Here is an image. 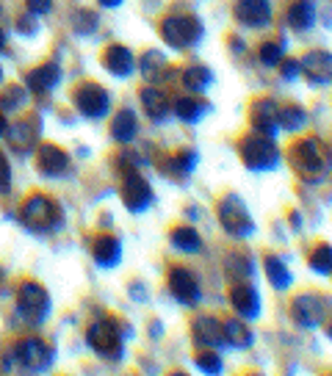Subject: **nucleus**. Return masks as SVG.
<instances>
[{"instance_id":"obj_38","label":"nucleus","mask_w":332,"mask_h":376,"mask_svg":"<svg viewBox=\"0 0 332 376\" xmlns=\"http://www.w3.org/2000/svg\"><path fill=\"white\" fill-rule=\"evenodd\" d=\"M72 22H75V31H78L80 36H89V33H94V28H97V14L80 8V11H75Z\"/></svg>"},{"instance_id":"obj_21","label":"nucleus","mask_w":332,"mask_h":376,"mask_svg":"<svg viewBox=\"0 0 332 376\" xmlns=\"http://www.w3.org/2000/svg\"><path fill=\"white\" fill-rule=\"evenodd\" d=\"M169 243L177 249V252H183V255H200L202 252V235L197 232V227L194 224H180V227H175L172 232H169Z\"/></svg>"},{"instance_id":"obj_8","label":"nucleus","mask_w":332,"mask_h":376,"mask_svg":"<svg viewBox=\"0 0 332 376\" xmlns=\"http://www.w3.org/2000/svg\"><path fill=\"white\" fill-rule=\"evenodd\" d=\"M166 285H169V293L183 305V307H194L200 305L202 299V288H200V280L191 268L186 266H172L169 268V277H166Z\"/></svg>"},{"instance_id":"obj_48","label":"nucleus","mask_w":332,"mask_h":376,"mask_svg":"<svg viewBox=\"0 0 332 376\" xmlns=\"http://www.w3.org/2000/svg\"><path fill=\"white\" fill-rule=\"evenodd\" d=\"M0 80H3V69H0Z\"/></svg>"},{"instance_id":"obj_1","label":"nucleus","mask_w":332,"mask_h":376,"mask_svg":"<svg viewBox=\"0 0 332 376\" xmlns=\"http://www.w3.org/2000/svg\"><path fill=\"white\" fill-rule=\"evenodd\" d=\"M291 164L297 169V175H302L308 183H319V178L327 175V153L324 144L319 139H299L291 147Z\"/></svg>"},{"instance_id":"obj_34","label":"nucleus","mask_w":332,"mask_h":376,"mask_svg":"<svg viewBox=\"0 0 332 376\" xmlns=\"http://www.w3.org/2000/svg\"><path fill=\"white\" fill-rule=\"evenodd\" d=\"M194 166H197V153H194V150H180V153H175V155L166 161V169H169V175H175V178L191 175Z\"/></svg>"},{"instance_id":"obj_23","label":"nucleus","mask_w":332,"mask_h":376,"mask_svg":"<svg viewBox=\"0 0 332 376\" xmlns=\"http://www.w3.org/2000/svg\"><path fill=\"white\" fill-rule=\"evenodd\" d=\"M58 80H61V67H58V64H42L39 69L28 72V78H25V83H28L30 92H36V94H47Z\"/></svg>"},{"instance_id":"obj_35","label":"nucleus","mask_w":332,"mask_h":376,"mask_svg":"<svg viewBox=\"0 0 332 376\" xmlns=\"http://www.w3.org/2000/svg\"><path fill=\"white\" fill-rule=\"evenodd\" d=\"M313 274H322V277H332V246L330 243H319L311 257H308Z\"/></svg>"},{"instance_id":"obj_2","label":"nucleus","mask_w":332,"mask_h":376,"mask_svg":"<svg viewBox=\"0 0 332 376\" xmlns=\"http://www.w3.org/2000/svg\"><path fill=\"white\" fill-rule=\"evenodd\" d=\"M238 153H241L244 166L252 169V172H269V169H277V166H280L277 142L269 139V136H263V133L244 136L241 144H238Z\"/></svg>"},{"instance_id":"obj_14","label":"nucleus","mask_w":332,"mask_h":376,"mask_svg":"<svg viewBox=\"0 0 332 376\" xmlns=\"http://www.w3.org/2000/svg\"><path fill=\"white\" fill-rule=\"evenodd\" d=\"M230 305L247 321L261 318V293H258V288L250 280L247 282H233V288H230Z\"/></svg>"},{"instance_id":"obj_28","label":"nucleus","mask_w":332,"mask_h":376,"mask_svg":"<svg viewBox=\"0 0 332 376\" xmlns=\"http://www.w3.org/2000/svg\"><path fill=\"white\" fill-rule=\"evenodd\" d=\"M6 139L14 153H30L36 144V128H33V122H17V125L6 128Z\"/></svg>"},{"instance_id":"obj_31","label":"nucleus","mask_w":332,"mask_h":376,"mask_svg":"<svg viewBox=\"0 0 332 376\" xmlns=\"http://www.w3.org/2000/svg\"><path fill=\"white\" fill-rule=\"evenodd\" d=\"M211 80H213V75L202 64H191V67L183 69V86L189 89V94H205V89L211 86Z\"/></svg>"},{"instance_id":"obj_27","label":"nucleus","mask_w":332,"mask_h":376,"mask_svg":"<svg viewBox=\"0 0 332 376\" xmlns=\"http://www.w3.org/2000/svg\"><path fill=\"white\" fill-rule=\"evenodd\" d=\"M175 114L180 122H200L205 114H211V105L200 94H186L175 103Z\"/></svg>"},{"instance_id":"obj_36","label":"nucleus","mask_w":332,"mask_h":376,"mask_svg":"<svg viewBox=\"0 0 332 376\" xmlns=\"http://www.w3.org/2000/svg\"><path fill=\"white\" fill-rule=\"evenodd\" d=\"M25 103H28V92H25L22 86H8V89L0 94V111H6V114L19 111Z\"/></svg>"},{"instance_id":"obj_32","label":"nucleus","mask_w":332,"mask_h":376,"mask_svg":"<svg viewBox=\"0 0 332 376\" xmlns=\"http://www.w3.org/2000/svg\"><path fill=\"white\" fill-rule=\"evenodd\" d=\"M277 125H280V130H286V133H299V130H305V125H308V114H305V108H299V105H286V108H280V114H277Z\"/></svg>"},{"instance_id":"obj_4","label":"nucleus","mask_w":332,"mask_h":376,"mask_svg":"<svg viewBox=\"0 0 332 376\" xmlns=\"http://www.w3.org/2000/svg\"><path fill=\"white\" fill-rule=\"evenodd\" d=\"M86 343L94 354H100L105 360H119V354H122V335H119L116 321H111V318L94 321L86 330Z\"/></svg>"},{"instance_id":"obj_42","label":"nucleus","mask_w":332,"mask_h":376,"mask_svg":"<svg viewBox=\"0 0 332 376\" xmlns=\"http://www.w3.org/2000/svg\"><path fill=\"white\" fill-rule=\"evenodd\" d=\"M17 31L19 33H36V14H25V17H19L17 19Z\"/></svg>"},{"instance_id":"obj_16","label":"nucleus","mask_w":332,"mask_h":376,"mask_svg":"<svg viewBox=\"0 0 332 376\" xmlns=\"http://www.w3.org/2000/svg\"><path fill=\"white\" fill-rule=\"evenodd\" d=\"M277 114H280V108H277V103H274L272 97L255 100V103H252V117H250L255 133H263V136H269V139H277V133H280Z\"/></svg>"},{"instance_id":"obj_37","label":"nucleus","mask_w":332,"mask_h":376,"mask_svg":"<svg viewBox=\"0 0 332 376\" xmlns=\"http://www.w3.org/2000/svg\"><path fill=\"white\" fill-rule=\"evenodd\" d=\"M283 55H286L283 42H263L261 50H258V58H261V64H266V67H277V64L283 61Z\"/></svg>"},{"instance_id":"obj_19","label":"nucleus","mask_w":332,"mask_h":376,"mask_svg":"<svg viewBox=\"0 0 332 376\" xmlns=\"http://www.w3.org/2000/svg\"><path fill=\"white\" fill-rule=\"evenodd\" d=\"M103 64L116 78H128L136 69V58H133V53L125 44H108L105 53H103Z\"/></svg>"},{"instance_id":"obj_39","label":"nucleus","mask_w":332,"mask_h":376,"mask_svg":"<svg viewBox=\"0 0 332 376\" xmlns=\"http://www.w3.org/2000/svg\"><path fill=\"white\" fill-rule=\"evenodd\" d=\"M197 368H200V371H205V374H222V371H225V366H222V357L216 354V349H208V352H202V354L197 357Z\"/></svg>"},{"instance_id":"obj_26","label":"nucleus","mask_w":332,"mask_h":376,"mask_svg":"<svg viewBox=\"0 0 332 376\" xmlns=\"http://www.w3.org/2000/svg\"><path fill=\"white\" fill-rule=\"evenodd\" d=\"M141 75L147 83H161L169 75V61L161 50H147L141 55Z\"/></svg>"},{"instance_id":"obj_25","label":"nucleus","mask_w":332,"mask_h":376,"mask_svg":"<svg viewBox=\"0 0 332 376\" xmlns=\"http://www.w3.org/2000/svg\"><path fill=\"white\" fill-rule=\"evenodd\" d=\"M222 330H225V343L233 349H250L255 343V335L244 324V318H227L222 321Z\"/></svg>"},{"instance_id":"obj_10","label":"nucleus","mask_w":332,"mask_h":376,"mask_svg":"<svg viewBox=\"0 0 332 376\" xmlns=\"http://www.w3.org/2000/svg\"><path fill=\"white\" fill-rule=\"evenodd\" d=\"M14 357L19 360V366L25 371H47L53 366V360H55V352L39 338H25V341L17 343Z\"/></svg>"},{"instance_id":"obj_6","label":"nucleus","mask_w":332,"mask_h":376,"mask_svg":"<svg viewBox=\"0 0 332 376\" xmlns=\"http://www.w3.org/2000/svg\"><path fill=\"white\" fill-rule=\"evenodd\" d=\"M19 216H22V221H25L30 230H36V232H47V230L58 227V207H55V202H53L50 196H44V194L28 196Z\"/></svg>"},{"instance_id":"obj_22","label":"nucleus","mask_w":332,"mask_h":376,"mask_svg":"<svg viewBox=\"0 0 332 376\" xmlns=\"http://www.w3.org/2000/svg\"><path fill=\"white\" fill-rule=\"evenodd\" d=\"M316 17H319V11L311 0H294L286 11V19L294 31H311L316 25Z\"/></svg>"},{"instance_id":"obj_9","label":"nucleus","mask_w":332,"mask_h":376,"mask_svg":"<svg viewBox=\"0 0 332 376\" xmlns=\"http://www.w3.org/2000/svg\"><path fill=\"white\" fill-rule=\"evenodd\" d=\"M72 103L89 119H103L111 111V97H108V92L100 83H83V86H78L75 94H72Z\"/></svg>"},{"instance_id":"obj_15","label":"nucleus","mask_w":332,"mask_h":376,"mask_svg":"<svg viewBox=\"0 0 332 376\" xmlns=\"http://www.w3.org/2000/svg\"><path fill=\"white\" fill-rule=\"evenodd\" d=\"M302 75L311 86H330L332 83V53L313 50L302 58Z\"/></svg>"},{"instance_id":"obj_41","label":"nucleus","mask_w":332,"mask_h":376,"mask_svg":"<svg viewBox=\"0 0 332 376\" xmlns=\"http://www.w3.org/2000/svg\"><path fill=\"white\" fill-rule=\"evenodd\" d=\"M8 188H11V166L0 153V194H6Z\"/></svg>"},{"instance_id":"obj_3","label":"nucleus","mask_w":332,"mask_h":376,"mask_svg":"<svg viewBox=\"0 0 332 376\" xmlns=\"http://www.w3.org/2000/svg\"><path fill=\"white\" fill-rule=\"evenodd\" d=\"M161 39L172 47V50H191L200 44L202 39V25L197 17H183V14H172L161 19Z\"/></svg>"},{"instance_id":"obj_45","label":"nucleus","mask_w":332,"mask_h":376,"mask_svg":"<svg viewBox=\"0 0 332 376\" xmlns=\"http://www.w3.org/2000/svg\"><path fill=\"white\" fill-rule=\"evenodd\" d=\"M6 128H8V122H6L3 114H0V136H6Z\"/></svg>"},{"instance_id":"obj_44","label":"nucleus","mask_w":332,"mask_h":376,"mask_svg":"<svg viewBox=\"0 0 332 376\" xmlns=\"http://www.w3.org/2000/svg\"><path fill=\"white\" fill-rule=\"evenodd\" d=\"M103 8H116V6H122V0H97Z\"/></svg>"},{"instance_id":"obj_24","label":"nucleus","mask_w":332,"mask_h":376,"mask_svg":"<svg viewBox=\"0 0 332 376\" xmlns=\"http://www.w3.org/2000/svg\"><path fill=\"white\" fill-rule=\"evenodd\" d=\"M263 271H266V277H269L274 291H288L294 285V274L288 271V266L277 255H266L263 257Z\"/></svg>"},{"instance_id":"obj_13","label":"nucleus","mask_w":332,"mask_h":376,"mask_svg":"<svg viewBox=\"0 0 332 376\" xmlns=\"http://www.w3.org/2000/svg\"><path fill=\"white\" fill-rule=\"evenodd\" d=\"M233 17L244 28H266L274 17V8H272V0H236Z\"/></svg>"},{"instance_id":"obj_46","label":"nucleus","mask_w":332,"mask_h":376,"mask_svg":"<svg viewBox=\"0 0 332 376\" xmlns=\"http://www.w3.org/2000/svg\"><path fill=\"white\" fill-rule=\"evenodd\" d=\"M6 47V33H3V28H0V50Z\"/></svg>"},{"instance_id":"obj_20","label":"nucleus","mask_w":332,"mask_h":376,"mask_svg":"<svg viewBox=\"0 0 332 376\" xmlns=\"http://www.w3.org/2000/svg\"><path fill=\"white\" fill-rule=\"evenodd\" d=\"M36 166H39V172H42L44 178H58V175L67 172L69 155H67L61 147H55V144H44V147H39Z\"/></svg>"},{"instance_id":"obj_17","label":"nucleus","mask_w":332,"mask_h":376,"mask_svg":"<svg viewBox=\"0 0 332 376\" xmlns=\"http://www.w3.org/2000/svg\"><path fill=\"white\" fill-rule=\"evenodd\" d=\"M191 332H194V343L202 346V349H219V346H225L222 321L213 318V316H200V318H194Z\"/></svg>"},{"instance_id":"obj_30","label":"nucleus","mask_w":332,"mask_h":376,"mask_svg":"<svg viewBox=\"0 0 332 376\" xmlns=\"http://www.w3.org/2000/svg\"><path fill=\"white\" fill-rule=\"evenodd\" d=\"M136 133H139V119H136V114H133V111H119V114L114 117V122H111V136H114V142L128 144V142L136 139Z\"/></svg>"},{"instance_id":"obj_12","label":"nucleus","mask_w":332,"mask_h":376,"mask_svg":"<svg viewBox=\"0 0 332 376\" xmlns=\"http://www.w3.org/2000/svg\"><path fill=\"white\" fill-rule=\"evenodd\" d=\"M291 310H294V321H297L299 327H305V330H316V327H322L324 318H327V305H324V299L316 296V293H302V296H297L294 305H291Z\"/></svg>"},{"instance_id":"obj_40","label":"nucleus","mask_w":332,"mask_h":376,"mask_svg":"<svg viewBox=\"0 0 332 376\" xmlns=\"http://www.w3.org/2000/svg\"><path fill=\"white\" fill-rule=\"evenodd\" d=\"M277 67H280V72H283V78H286V80H297V78L302 75V61H299V58L280 61Z\"/></svg>"},{"instance_id":"obj_7","label":"nucleus","mask_w":332,"mask_h":376,"mask_svg":"<svg viewBox=\"0 0 332 376\" xmlns=\"http://www.w3.org/2000/svg\"><path fill=\"white\" fill-rule=\"evenodd\" d=\"M17 310L28 324H42L50 313V296L42 285L36 282H25L17 293Z\"/></svg>"},{"instance_id":"obj_47","label":"nucleus","mask_w":332,"mask_h":376,"mask_svg":"<svg viewBox=\"0 0 332 376\" xmlns=\"http://www.w3.org/2000/svg\"><path fill=\"white\" fill-rule=\"evenodd\" d=\"M327 335H330V338H332V324H330V327H327Z\"/></svg>"},{"instance_id":"obj_11","label":"nucleus","mask_w":332,"mask_h":376,"mask_svg":"<svg viewBox=\"0 0 332 376\" xmlns=\"http://www.w3.org/2000/svg\"><path fill=\"white\" fill-rule=\"evenodd\" d=\"M122 202H125V207L130 213H141V210H147L155 202L152 186L139 175V169L125 175V180H122Z\"/></svg>"},{"instance_id":"obj_5","label":"nucleus","mask_w":332,"mask_h":376,"mask_svg":"<svg viewBox=\"0 0 332 376\" xmlns=\"http://www.w3.org/2000/svg\"><path fill=\"white\" fill-rule=\"evenodd\" d=\"M219 221L225 227V232H230L233 238H250L255 232V221L247 210V205L241 202V196L227 194L219 202Z\"/></svg>"},{"instance_id":"obj_29","label":"nucleus","mask_w":332,"mask_h":376,"mask_svg":"<svg viewBox=\"0 0 332 376\" xmlns=\"http://www.w3.org/2000/svg\"><path fill=\"white\" fill-rule=\"evenodd\" d=\"M94 260L103 268H114L122 260V243L114 235H100L94 241Z\"/></svg>"},{"instance_id":"obj_43","label":"nucleus","mask_w":332,"mask_h":376,"mask_svg":"<svg viewBox=\"0 0 332 376\" xmlns=\"http://www.w3.org/2000/svg\"><path fill=\"white\" fill-rule=\"evenodd\" d=\"M53 8V0H28V11L30 14H47Z\"/></svg>"},{"instance_id":"obj_33","label":"nucleus","mask_w":332,"mask_h":376,"mask_svg":"<svg viewBox=\"0 0 332 376\" xmlns=\"http://www.w3.org/2000/svg\"><path fill=\"white\" fill-rule=\"evenodd\" d=\"M227 274L233 277V282H247V280H252V274H255L252 257L244 255V252L230 255V257H227Z\"/></svg>"},{"instance_id":"obj_18","label":"nucleus","mask_w":332,"mask_h":376,"mask_svg":"<svg viewBox=\"0 0 332 376\" xmlns=\"http://www.w3.org/2000/svg\"><path fill=\"white\" fill-rule=\"evenodd\" d=\"M141 105H144V114L152 119V122H164L166 117H169V111H172V100H169V94L164 92V89H158L155 83L152 86H147V89H141Z\"/></svg>"}]
</instances>
